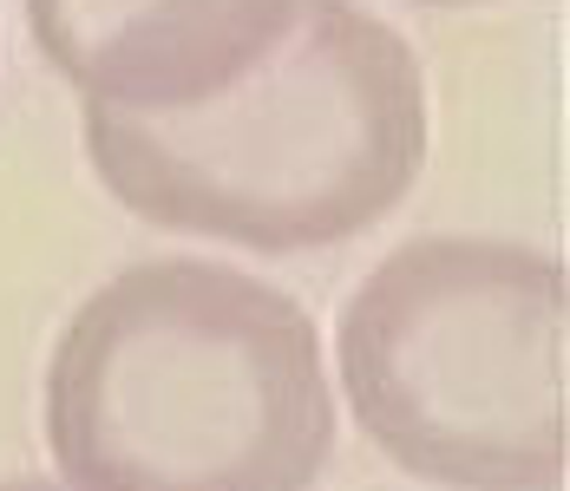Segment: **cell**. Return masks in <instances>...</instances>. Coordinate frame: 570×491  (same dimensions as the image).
<instances>
[{"label": "cell", "mask_w": 570, "mask_h": 491, "mask_svg": "<svg viewBox=\"0 0 570 491\" xmlns=\"http://www.w3.org/2000/svg\"><path fill=\"white\" fill-rule=\"evenodd\" d=\"M47 445L72 491H308L335 445L322 334L229 263H138L59 327Z\"/></svg>", "instance_id": "6da1fadb"}, {"label": "cell", "mask_w": 570, "mask_h": 491, "mask_svg": "<svg viewBox=\"0 0 570 491\" xmlns=\"http://www.w3.org/2000/svg\"><path fill=\"white\" fill-rule=\"evenodd\" d=\"M420 7H485V0H420Z\"/></svg>", "instance_id": "8992f818"}, {"label": "cell", "mask_w": 570, "mask_h": 491, "mask_svg": "<svg viewBox=\"0 0 570 491\" xmlns=\"http://www.w3.org/2000/svg\"><path fill=\"white\" fill-rule=\"evenodd\" d=\"M0 491H59V485H47V479H0Z\"/></svg>", "instance_id": "5b68a950"}, {"label": "cell", "mask_w": 570, "mask_h": 491, "mask_svg": "<svg viewBox=\"0 0 570 491\" xmlns=\"http://www.w3.org/2000/svg\"><path fill=\"white\" fill-rule=\"evenodd\" d=\"M86 158L131 217L243 249H328L426 164V79L387 20L302 0L236 86L184 111L86 106Z\"/></svg>", "instance_id": "7a4b0ae2"}, {"label": "cell", "mask_w": 570, "mask_h": 491, "mask_svg": "<svg viewBox=\"0 0 570 491\" xmlns=\"http://www.w3.org/2000/svg\"><path fill=\"white\" fill-rule=\"evenodd\" d=\"M302 0H27V27L86 106L184 111L236 86Z\"/></svg>", "instance_id": "277c9868"}, {"label": "cell", "mask_w": 570, "mask_h": 491, "mask_svg": "<svg viewBox=\"0 0 570 491\" xmlns=\"http://www.w3.org/2000/svg\"><path fill=\"white\" fill-rule=\"evenodd\" d=\"M564 263L505 236H413L342 315L354 426L453 491H558L570 465Z\"/></svg>", "instance_id": "3957f363"}]
</instances>
